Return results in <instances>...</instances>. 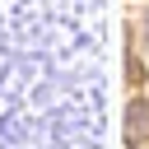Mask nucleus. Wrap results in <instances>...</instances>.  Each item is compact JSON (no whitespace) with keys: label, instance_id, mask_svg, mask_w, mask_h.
Masks as SVG:
<instances>
[{"label":"nucleus","instance_id":"f03ea898","mask_svg":"<svg viewBox=\"0 0 149 149\" xmlns=\"http://www.w3.org/2000/svg\"><path fill=\"white\" fill-rule=\"evenodd\" d=\"M144 28H149V14H144Z\"/></svg>","mask_w":149,"mask_h":149},{"label":"nucleus","instance_id":"f257e3e1","mask_svg":"<svg viewBox=\"0 0 149 149\" xmlns=\"http://www.w3.org/2000/svg\"><path fill=\"white\" fill-rule=\"evenodd\" d=\"M149 135V102H130L126 107V144H144Z\"/></svg>","mask_w":149,"mask_h":149}]
</instances>
